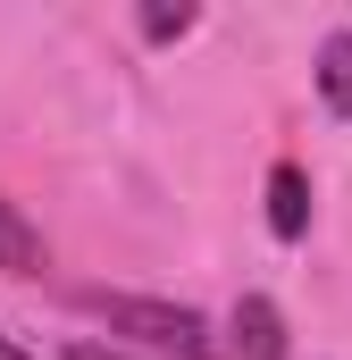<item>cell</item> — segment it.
<instances>
[{
	"label": "cell",
	"instance_id": "6da1fadb",
	"mask_svg": "<svg viewBox=\"0 0 352 360\" xmlns=\"http://www.w3.org/2000/svg\"><path fill=\"white\" fill-rule=\"evenodd\" d=\"M92 310L109 319V335L143 344L151 360H210V319L184 302H151V293H92Z\"/></svg>",
	"mask_w": 352,
	"mask_h": 360
},
{
	"label": "cell",
	"instance_id": "7a4b0ae2",
	"mask_svg": "<svg viewBox=\"0 0 352 360\" xmlns=\"http://www.w3.org/2000/svg\"><path fill=\"white\" fill-rule=\"evenodd\" d=\"M227 360H285V310L268 293H244L227 319Z\"/></svg>",
	"mask_w": 352,
	"mask_h": 360
},
{
	"label": "cell",
	"instance_id": "3957f363",
	"mask_svg": "<svg viewBox=\"0 0 352 360\" xmlns=\"http://www.w3.org/2000/svg\"><path fill=\"white\" fill-rule=\"evenodd\" d=\"M302 226H310V176L294 160H277L268 168V235L277 243H302Z\"/></svg>",
	"mask_w": 352,
	"mask_h": 360
},
{
	"label": "cell",
	"instance_id": "277c9868",
	"mask_svg": "<svg viewBox=\"0 0 352 360\" xmlns=\"http://www.w3.org/2000/svg\"><path fill=\"white\" fill-rule=\"evenodd\" d=\"M34 269H42V226L17 201H0V276H34Z\"/></svg>",
	"mask_w": 352,
	"mask_h": 360
},
{
	"label": "cell",
	"instance_id": "5b68a950",
	"mask_svg": "<svg viewBox=\"0 0 352 360\" xmlns=\"http://www.w3.org/2000/svg\"><path fill=\"white\" fill-rule=\"evenodd\" d=\"M319 92H327V109L352 126V34H327L319 42Z\"/></svg>",
	"mask_w": 352,
	"mask_h": 360
},
{
	"label": "cell",
	"instance_id": "8992f818",
	"mask_svg": "<svg viewBox=\"0 0 352 360\" xmlns=\"http://www.w3.org/2000/svg\"><path fill=\"white\" fill-rule=\"evenodd\" d=\"M143 34H151V42H176V34H193V8H143Z\"/></svg>",
	"mask_w": 352,
	"mask_h": 360
},
{
	"label": "cell",
	"instance_id": "52a82bcc",
	"mask_svg": "<svg viewBox=\"0 0 352 360\" xmlns=\"http://www.w3.org/2000/svg\"><path fill=\"white\" fill-rule=\"evenodd\" d=\"M68 360H134V352H126V344H92V335H76V344H68Z\"/></svg>",
	"mask_w": 352,
	"mask_h": 360
},
{
	"label": "cell",
	"instance_id": "ba28073f",
	"mask_svg": "<svg viewBox=\"0 0 352 360\" xmlns=\"http://www.w3.org/2000/svg\"><path fill=\"white\" fill-rule=\"evenodd\" d=\"M0 360H34V352H25V344H8V335H0Z\"/></svg>",
	"mask_w": 352,
	"mask_h": 360
}]
</instances>
